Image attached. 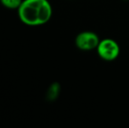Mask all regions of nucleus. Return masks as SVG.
Here are the masks:
<instances>
[{
	"instance_id": "5",
	"label": "nucleus",
	"mask_w": 129,
	"mask_h": 128,
	"mask_svg": "<svg viewBox=\"0 0 129 128\" xmlns=\"http://www.w3.org/2000/svg\"><path fill=\"white\" fill-rule=\"evenodd\" d=\"M1 4L8 9H19L23 0H0Z\"/></svg>"
},
{
	"instance_id": "1",
	"label": "nucleus",
	"mask_w": 129,
	"mask_h": 128,
	"mask_svg": "<svg viewBox=\"0 0 129 128\" xmlns=\"http://www.w3.org/2000/svg\"><path fill=\"white\" fill-rule=\"evenodd\" d=\"M18 13L20 20L27 26H41L51 19L52 6L48 0H23Z\"/></svg>"
},
{
	"instance_id": "2",
	"label": "nucleus",
	"mask_w": 129,
	"mask_h": 128,
	"mask_svg": "<svg viewBox=\"0 0 129 128\" xmlns=\"http://www.w3.org/2000/svg\"><path fill=\"white\" fill-rule=\"evenodd\" d=\"M96 49L99 56L106 62L116 60L120 53V48L117 41L110 38L101 39Z\"/></svg>"
},
{
	"instance_id": "4",
	"label": "nucleus",
	"mask_w": 129,
	"mask_h": 128,
	"mask_svg": "<svg viewBox=\"0 0 129 128\" xmlns=\"http://www.w3.org/2000/svg\"><path fill=\"white\" fill-rule=\"evenodd\" d=\"M60 91H61V87H60V84L57 82H54L53 83L51 86L49 87L48 91V94H47V97L49 101H54L57 98V97L59 96Z\"/></svg>"
},
{
	"instance_id": "3",
	"label": "nucleus",
	"mask_w": 129,
	"mask_h": 128,
	"mask_svg": "<svg viewBox=\"0 0 129 128\" xmlns=\"http://www.w3.org/2000/svg\"><path fill=\"white\" fill-rule=\"evenodd\" d=\"M99 37L98 34L91 31H84L80 32L76 37V46L77 48L83 51H90V50L97 48L99 45Z\"/></svg>"
}]
</instances>
